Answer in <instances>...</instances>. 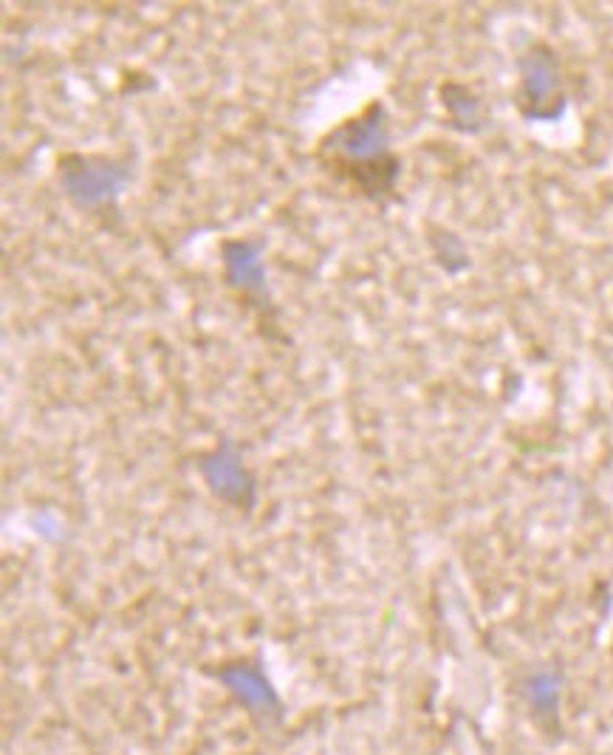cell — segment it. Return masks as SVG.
Returning <instances> with one entry per match:
<instances>
[{"label": "cell", "mask_w": 613, "mask_h": 755, "mask_svg": "<svg viewBox=\"0 0 613 755\" xmlns=\"http://www.w3.org/2000/svg\"><path fill=\"white\" fill-rule=\"evenodd\" d=\"M529 699L537 710H551L560 699V688L551 676H537L532 685H529Z\"/></svg>", "instance_id": "obj_2"}, {"label": "cell", "mask_w": 613, "mask_h": 755, "mask_svg": "<svg viewBox=\"0 0 613 755\" xmlns=\"http://www.w3.org/2000/svg\"><path fill=\"white\" fill-rule=\"evenodd\" d=\"M221 679L226 682V690L246 705L252 713H266V710H275L277 707V693L269 685V679H263V673L249 668V665H235V668H226L221 673Z\"/></svg>", "instance_id": "obj_1"}]
</instances>
